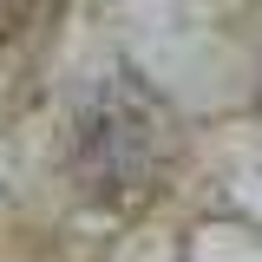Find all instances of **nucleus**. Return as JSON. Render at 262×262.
Here are the masks:
<instances>
[{"mask_svg":"<svg viewBox=\"0 0 262 262\" xmlns=\"http://www.w3.org/2000/svg\"><path fill=\"white\" fill-rule=\"evenodd\" d=\"M158 170H164L158 105L125 79H105L85 98L79 125H72V177H79V190L98 196V203H138V196H151Z\"/></svg>","mask_w":262,"mask_h":262,"instance_id":"f257e3e1","label":"nucleus"},{"mask_svg":"<svg viewBox=\"0 0 262 262\" xmlns=\"http://www.w3.org/2000/svg\"><path fill=\"white\" fill-rule=\"evenodd\" d=\"M53 13H59V0H0V46H20L33 33H46Z\"/></svg>","mask_w":262,"mask_h":262,"instance_id":"f03ea898","label":"nucleus"},{"mask_svg":"<svg viewBox=\"0 0 262 262\" xmlns=\"http://www.w3.org/2000/svg\"><path fill=\"white\" fill-rule=\"evenodd\" d=\"M256 118H262V85H256Z\"/></svg>","mask_w":262,"mask_h":262,"instance_id":"7ed1b4c3","label":"nucleus"}]
</instances>
